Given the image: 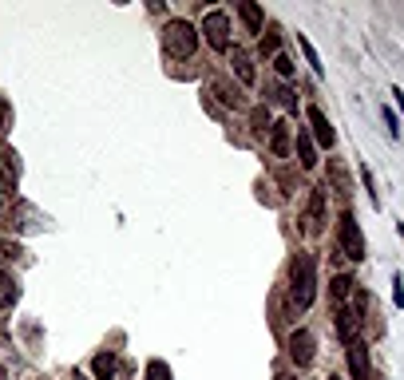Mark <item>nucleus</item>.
Returning <instances> with one entry per match:
<instances>
[{
  "label": "nucleus",
  "instance_id": "1",
  "mask_svg": "<svg viewBox=\"0 0 404 380\" xmlns=\"http://www.w3.org/2000/svg\"><path fill=\"white\" fill-rule=\"evenodd\" d=\"M313 294H317V261H313V254H301L290 270V301H294V309H309Z\"/></svg>",
  "mask_w": 404,
  "mask_h": 380
},
{
  "label": "nucleus",
  "instance_id": "2",
  "mask_svg": "<svg viewBox=\"0 0 404 380\" xmlns=\"http://www.w3.org/2000/svg\"><path fill=\"white\" fill-rule=\"evenodd\" d=\"M163 48H167V56H174V60H190L198 48V32L186 24V20H171L167 32H163Z\"/></svg>",
  "mask_w": 404,
  "mask_h": 380
},
{
  "label": "nucleus",
  "instance_id": "3",
  "mask_svg": "<svg viewBox=\"0 0 404 380\" xmlns=\"http://www.w3.org/2000/svg\"><path fill=\"white\" fill-rule=\"evenodd\" d=\"M337 242H341L345 258H353V261L365 258V238H361V226H357V218L349 214V210L337 218Z\"/></svg>",
  "mask_w": 404,
  "mask_h": 380
},
{
  "label": "nucleus",
  "instance_id": "4",
  "mask_svg": "<svg viewBox=\"0 0 404 380\" xmlns=\"http://www.w3.org/2000/svg\"><path fill=\"white\" fill-rule=\"evenodd\" d=\"M202 36H207V44L214 52H226L230 48V16L226 13H207V20H202Z\"/></svg>",
  "mask_w": 404,
  "mask_h": 380
},
{
  "label": "nucleus",
  "instance_id": "5",
  "mask_svg": "<svg viewBox=\"0 0 404 380\" xmlns=\"http://www.w3.org/2000/svg\"><path fill=\"white\" fill-rule=\"evenodd\" d=\"M321 230H325V190H321V186H313V190H309V214H306V234H313V238H317Z\"/></svg>",
  "mask_w": 404,
  "mask_h": 380
},
{
  "label": "nucleus",
  "instance_id": "6",
  "mask_svg": "<svg viewBox=\"0 0 404 380\" xmlns=\"http://www.w3.org/2000/svg\"><path fill=\"white\" fill-rule=\"evenodd\" d=\"M313 344H317V341H313V333H309V329H297L294 337H290V356H294L297 368H306L309 360H313Z\"/></svg>",
  "mask_w": 404,
  "mask_h": 380
},
{
  "label": "nucleus",
  "instance_id": "7",
  "mask_svg": "<svg viewBox=\"0 0 404 380\" xmlns=\"http://www.w3.org/2000/svg\"><path fill=\"white\" fill-rule=\"evenodd\" d=\"M349 372H353V380H373V368H368V349L361 341L349 344Z\"/></svg>",
  "mask_w": 404,
  "mask_h": 380
},
{
  "label": "nucleus",
  "instance_id": "8",
  "mask_svg": "<svg viewBox=\"0 0 404 380\" xmlns=\"http://www.w3.org/2000/svg\"><path fill=\"white\" fill-rule=\"evenodd\" d=\"M309 123H313V135H317L321 147H333V143H337V131L329 127V119H325L321 107H309Z\"/></svg>",
  "mask_w": 404,
  "mask_h": 380
},
{
  "label": "nucleus",
  "instance_id": "9",
  "mask_svg": "<svg viewBox=\"0 0 404 380\" xmlns=\"http://www.w3.org/2000/svg\"><path fill=\"white\" fill-rule=\"evenodd\" d=\"M357 313H361V309H357ZM353 309H337V337H341L345 344H357V317Z\"/></svg>",
  "mask_w": 404,
  "mask_h": 380
},
{
  "label": "nucleus",
  "instance_id": "10",
  "mask_svg": "<svg viewBox=\"0 0 404 380\" xmlns=\"http://www.w3.org/2000/svg\"><path fill=\"white\" fill-rule=\"evenodd\" d=\"M238 16H242L246 32H262V28H266V16H262V8H257L254 0H242V4H238Z\"/></svg>",
  "mask_w": 404,
  "mask_h": 380
},
{
  "label": "nucleus",
  "instance_id": "11",
  "mask_svg": "<svg viewBox=\"0 0 404 380\" xmlns=\"http://www.w3.org/2000/svg\"><path fill=\"white\" fill-rule=\"evenodd\" d=\"M269 151H274L278 159H290V127H285V123H274V127H269Z\"/></svg>",
  "mask_w": 404,
  "mask_h": 380
},
{
  "label": "nucleus",
  "instance_id": "12",
  "mask_svg": "<svg viewBox=\"0 0 404 380\" xmlns=\"http://www.w3.org/2000/svg\"><path fill=\"white\" fill-rule=\"evenodd\" d=\"M297 162H301V171H313V167H317V151H313L306 131H297Z\"/></svg>",
  "mask_w": 404,
  "mask_h": 380
},
{
  "label": "nucleus",
  "instance_id": "13",
  "mask_svg": "<svg viewBox=\"0 0 404 380\" xmlns=\"http://www.w3.org/2000/svg\"><path fill=\"white\" fill-rule=\"evenodd\" d=\"M230 63H234V75L242 79L246 87L254 84V63H250V56H246L242 48H234V56H230Z\"/></svg>",
  "mask_w": 404,
  "mask_h": 380
},
{
  "label": "nucleus",
  "instance_id": "14",
  "mask_svg": "<svg viewBox=\"0 0 404 380\" xmlns=\"http://www.w3.org/2000/svg\"><path fill=\"white\" fill-rule=\"evenodd\" d=\"M91 372H96V380H115V356L99 353L96 360H91Z\"/></svg>",
  "mask_w": 404,
  "mask_h": 380
},
{
  "label": "nucleus",
  "instance_id": "15",
  "mask_svg": "<svg viewBox=\"0 0 404 380\" xmlns=\"http://www.w3.org/2000/svg\"><path fill=\"white\" fill-rule=\"evenodd\" d=\"M16 297H20V289H16V282L8 278V273H0V309L16 305Z\"/></svg>",
  "mask_w": 404,
  "mask_h": 380
},
{
  "label": "nucleus",
  "instance_id": "16",
  "mask_svg": "<svg viewBox=\"0 0 404 380\" xmlns=\"http://www.w3.org/2000/svg\"><path fill=\"white\" fill-rule=\"evenodd\" d=\"M329 294H333V301H345V297L353 294V278H333Z\"/></svg>",
  "mask_w": 404,
  "mask_h": 380
},
{
  "label": "nucleus",
  "instance_id": "17",
  "mask_svg": "<svg viewBox=\"0 0 404 380\" xmlns=\"http://www.w3.org/2000/svg\"><path fill=\"white\" fill-rule=\"evenodd\" d=\"M143 380H174L171 377V365H167V360H151L147 365V377Z\"/></svg>",
  "mask_w": 404,
  "mask_h": 380
},
{
  "label": "nucleus",
  "instance_id": "18",
  "mask_svg": "<svg viewBox=\"0 0 404 380\" xmlns=\"http://www.w3.org/2000/svg\"><path fill=\"white\" fill-rule=\"evenodd\" d=\"M0 178H4V183H16V162L8 151H0Z\"/></svg>",
  "mask_w": 404,
  "mask_h": 380
},
{
  "label": "nucleus",
  "instance_id": "19",
  "mask_svg": "<svg viewBox=\"0 0 404 380\" xmlns=\"http://www.w3.org/2000/svg\"><path fill=\"white\" fill-rule=\"evenodd\" d=\"M297 44H301V52H306V63H309V68H313V72H325V68H321V60H317V52H313V44H309V40L306 36H297Z\"/></svg>",
  "mask_w": 404,
  "mask_h": 380
},
{
  "label": "nucleus",
  "instance_id": "20",
  "mask_svg": "<svg viewBox=\"0 0 404 380\" xmlns=\"http://www.w3.org/2000/svg\"><path fill=\"white\" fill-rule=\"evenodd\" d=\"M278 44H282V36H278V32H266V36H262V56H278Z\"/></svg>",
  "mask_w": 404,
  "mask_h": 380
},
{
  "label": "nucleus",
  "instance_id": "21",
  "mask_svg": "<svg viewBox=\"0 0 404 380\" xmlns=\"http://www.w3.org/2000/svg\"><path fill=\"white\" fill-rule=\"evenodd\" d=\"M214 91H218V99L226 103V107H238V91H230L226 84H214Z\"/></svg>",
  "mask_w": 404,
  "mask_h": 380
},
{
  "label": "nucleus",
  "instance_id": "22",
  "mask_svg": "<svg viewBox=\"0 0 404 380\" xmlns=\"http://www.w3.org/2000/svg\"><path fill=\"white\" fill-rule=\"evenodd\" d=\"M274 68H278V75H285V79L294 75V60H290V56H274Z\"/></svg>",
  "mask_w": 404,
  "mask_h": 380
},
{
  "label": "nucleus",
  "instance_id": "23",
  "mask_svg": "<svg viewBox=\"0 0 404 380\" xmlns=\"http://www.w3.org/2000/svg\"><path fill=\"white\" fill-rule=\"evenodd\" d=\"M329 174H333V183H337V190H349V178H345V171L337 167V162L329 167Z\"/></svg>",
  "mask_w": 404,
  "mask_h": 380
},
{
  "label": "nucleus",
  "instance_id": "24",
  "mask_svg": "<svg viewBox=\"0 0 404 380\" xmlns=\"http://www.w3.org/2000/svg\"><path fill=\"white\" fill-rule=\"evenodd\" d=\"M16 254H20V250H16V245H8V242H0V266H8V261H13Z\"/></svg>",
  "mask_w": 404,
  "mask_h": 380
},
{
  "label": "nucleus",
  "instance_id": "25",
  "mask_svg": "<svg viewBox=\"0 0 404 380\" xmlns=\"http://www.w3.org/2000/svg\"><path fill=\"white\" fill-rule=\"evenodd\" d=\"M278 96H282V107H290V111L297 107V99H294V91H290V87H278Z\"/></svg>",
  "mask_w": 404,
  "mask_h": 380
},
{
  "label": "nucleus",
  "instance_id": "26",
  "mask_svg": "<svg viewBox=\"0 0 404 380\" xmlns=\"http://www.w3.org/2000/svg\"><path fill=\"white\" fill-rule=\"evenodd\" d=\"M384 123H389V131H392V139L401 135V123H396V115H392V107H384Z\"/></svg>",
  "mask_w": 404,
  "mask_h": 380
},
{
  "label": "nucleus",
  "instance_id": "27",
  "mask_svg": "<svg viewBox=\"0 0 404 380\" xmlns=\"http://www.w3.org/2000/svg\"><path fill=\"white\" fill-rule=\"evenodd\" d=\"M266 123H269L266 107H254V127H257V131H266Z\"/></svg>",
  "mask_w": 404,
  "mask_h": 380
},
{
  "label": "nucleus",
  "instance_id": "28",
  "mask_svg": "<svg viewBox=\"0 0 404 380\" xmlns=\"http://www.w3.org/2000/svg\"><path fill=\"white\" fill-rule=\"evenodd\" d=\"M4 115H8V103H4V99H0V127H4Z\"/></svg>",
  "mask_w": 404,
  "mask_h": 380
},
{
  "label": "nucleus",
  "instance_id": "29",
  "mask_svg": "<svg viewBox=\"0 0 404 380\" xmlns=\"http://www.w3.org/2000/svg\"><path fill=\"white\" fill-rule=\"evenodd\" d=\"M329 380H341V377H329Z\"/></svg>",
  "mask_w": 404,
  "mask_h": 380
},
{
  "label": "nucleus",
  "instance_id": "30",
  "mask_svg": "<svg viewBox=\"0 0 404 380\" xmlns=\"http://www.w3.org/2000/svg\"><path fill=\"white\" fill-rule=\"evenodd\" d=\"M0 380H4V372H0Z\"/></svg>",
  "mask_w": 404,
  "mask_h": 380
},
{
  "label": "nucleus",
  "instance_id": "31",
  "mask_svg": "<svg viewBox=\"0 0 404 380\" xmlns=\"http://www.w3.org/2000/svg\"><path fill=\"white\" fill-rule=\"evenodd\" d=\"M278 380H285V377H278Z\"/></svg>",
  "mask_w": 404,
  "mask_h": 380
}]
</instances>
